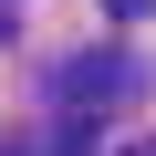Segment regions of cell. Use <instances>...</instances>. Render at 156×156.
Masks as SVG:
<instances>
[{"mask_svg": "<svg viewBox=\"0 0 156 156\" xmlns=\"http://www.w3.org/2000/svg\"><path fill=\"white\" fill-rule=\"evenodd\" d=\"M135 83H146V62H135V52H115V42L62 62V104H73V115H94V104H125Z\"/></svg>", "mask_w": 156, "mask_h": 156, "instance_id": "6da1fadb", "label": "cell"}, {"mask_svg": "<svg viewBox=\"0 0 156 156\" xmlns=\"http://www.w3.org/2000/svg\"><path fill=\"white\" fill-rule=\"evenodd\" d=\"M31 156H94V115H62L52 146H31Z\"/></svg>", "mask_w": 156, "mask_h": 156, "instance_id": "7a4b0ae2", "label": "cell"}, {"mask_svg": "<svg viewBox=\"0 0 156 156\" xmlns=\"http://www.w3.org/2000/svg\"><path fill=\"white\" fill-rule=\"evenodd\" d=\"M104 11H115V21H146V11H156V0H104Z\"/></svg>", "mask_w": 156, "mask_h": 156, "instance_id": "3957f363", "label": "cell"}, {"mask_svg": "<svg viewBox=\"0 0 156 156\" xmlns=\"http://www.w3.org/2000/svg\"><path fill=\"white\" fill-rule=\"evenodd\" d=\"M125 156H156V135H146V146H125Z\"/></svg>", "mask_w": 156, "mask_h": 156, "instance_id": "277c9868", "label": "cell"}, {"mask_svg": "<svg viewBox=\"0 0 156 156\" xmlns=\"http://www.w3.org/2000/svg\"><path fill=\"white\" fill-rule=\"evenodd\" d=\"M0 156H31V146H0Z\"/></svg>", "mask_w": 156, "mask_h": 156, "instance_id": "5b68a950", "label": "cell"}]
</instances>
